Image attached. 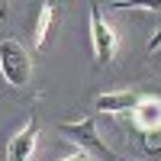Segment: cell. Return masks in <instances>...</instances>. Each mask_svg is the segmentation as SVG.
Returning <instances> with one entry per match:
<instances>
[{"label": "cell", "mask_w": 161, "mask_h": 161, "mask_svg": "<svg viewBox=\"0 0 161 161\" xmlns=\"http://www.w3.org/2000/svg\"><path fill=\"white\" fill-rule=\"evenodd\" d=\"M58 132H61L64 139H71L74 145H80V152L97 155L100 161H116V155L103 145L100 132H97V119H93V116L80 119V123H58Z\"/></svg>", "instance_id": "cell-1"}, {"label": "cell", "mask_w": 161, "mask_h": 161, "mask_svg": "<svg viewBox=\"0 0 161 161\" xmlns=\"http://www.w3.org/2000/svg\"><path fill=\"white\" fill-rule=\"evenodd\" d=\"M29 74H32L29 52L23 45H16L13 39H3V42H0V77H3L10 87L19 90V87L29 84Z\"/></svg>", "instance_id": "cell-2"}, {"label": "cell", "mask_w": 161, "mask_h": 161, "mask_svg": "<svg viewBox=\"0 0 161 161\" xmlns=\"http://www.w3.org/2000/svg\"><path fill=\"white\" fill-rule=\"evenodd\" d=\"M90 32H93V61L110 64L113 55H116V32L106 26V19H103L97 3H90Z\"/></svg>", "instance_id": "cell-3"}, {"label": "cell", "mask_w": 161, "mask_h": 161, "mask_svg": "<svg viewBox=\"0 0 161 161\" xmlns=\"http://www.w3.org/2000/svg\"><path fill=\"white\" fill-rule=\"evenodd\" d=\"M119 119H126V123L136 129L139 136H145V132H155V129H161V100H158V97H148V93H142L139 106H136L132 113L119 116Z\"/></svg>", "instance_id": "cell-4"}, {"label": "cell", "mask_w": 161, "mask_h": 161, "mask_svg": "<svg viewBox=\"0 0 161 161\" xmlns=\"http://www.w3.org/2000/svg\"><path fill=\"white\" fill-rule=\"evenodd\" d=\"M36 142H39V119L26 123L16 136L7 142V161H32V155H36Z\"/></svg>", "instance_id": "cell-5"}, {"label": "cell", "mask_w": 161, "mask_h": 161, "mask_svg": "<svg viewBox=\"0 0 161 161\" xmlns=\"http://www.w3.org/2000/svg\"><path fill=\"white\" fill-rule=\"evenodd\" d=\"M142 93L139 90H126V93H100L97 97V110L100 113H110V116H126L139 106Z\"/></svg>", "instance_id": "cell-6"}, {"label": "cell", "mask_w": 161, "mask_h": 161, "mask_svg": "<svg viewBox=\"0 0 161 161\" xmlns=\"http://www.w3.org/2000/svg\"><path fill=\"white\" fill-rule=\"evenodd\" d=\"M61 23V7L58 3H42L39 7V19H36V48H45L52 32Z\"/></svg>", "instance_id": "cell-7"}, {"label": "cell", "mask_w": 161, "mask_h": 161, "mask_svg": "<svg viewBox=\"0 0 161 161\" xmlns=\"http://www.w3.org/2000/svg\"><path fill=\"white\" fill-rule=\"evenodd\" d=\"M139 139H142V152L148 158H161V129L145 132V136H139Z\"/></svg>", "instance_id": "cell-8"}, {"label": "cell", "mask_w": 161, "mask_h": 161, "mask_svg": "<svg viewBox=\"0 0 161 161\" xmlns=\"http://www.w3.org/2000/svg\"><path fill=\"white\" fill-rule=\"evenodd\" d=\"M158 48H161V26H158V29H155V36L148 39V52H152V55H155Z\"/></svg>", "instance_id": "cell-9"}, {"label": "cell", "mask_w": 161, "mask_h": 161, "mask_svg": "<svg viewBox=\"0 0 161 161\" xmlns=\"http://www.w3.org/2000/svg\"><path fill=\"white\" fill-rule=\"evenodd\" d=\"M61 161H93L87 152H77V155H68V158H61Z\"/></svg>", "instance_id": "cell-10"}, {"label": "cell", "mask_w": 161, "mask_h": 161, "mask_svg": "<svg viewBox=\"0 0 161 161\" xmlns=\"http://www.w3.org/2000/svg\"><path fill=\"white\" fill-rule=\"evenodd\" d=\"M155 55H158V68H161V48H158V52H155Z\"/></svg>", "instance_id": "cell-11"}]
</instances>
